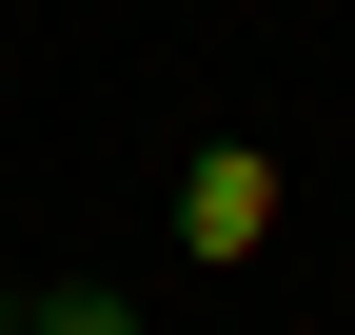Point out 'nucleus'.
<instances>
[{
  "label": "nucleus",
  "mask_w": 355,
  "mask_h": 335,
  "mask_svg": "<svg viewBox=\"0 0 355 335\" xmlns=\"http://www.w3.org/2000/svg\"><path fill=\"white\" fill-rule=\"evenodd\" d=\"M257 237H277V158H257V138H198V158H178V257L237 276Z\"/></svg>",
  "instance_id": "nucleus-1"
},
{
  "label": "nucleus",
  "mask_w": 355,
  "mask_h": 335,
  "mask_svg": "<svg viewBox=\"0 0 355 335\" xmlns=\"http://www.w3.org/2000/svg\"><path fill=\"white\" fill-rule=\"evenodd\" d=\"M0 335H139L119 276H40V296H0Z\"/></svg>",
  "instance_id": "nucleus-2"
}]
</instances>
